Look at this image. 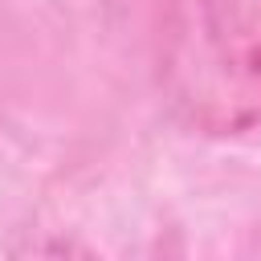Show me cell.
<instances>
[{"label":"cell","instance_id":"obj_1","mask_svg":"<svg viewBox=\"0 0 261 261\" xmlns=\"http://www.w3.org/2000/svg\"><path fill=\"white\" fill-rule=\"evenodd\" d=\"M163 90L175 114L204 135H241L261 122V29L237 0H171Z\"/></svg>","mask_w":261,"mask_h":261}]
</instances>
